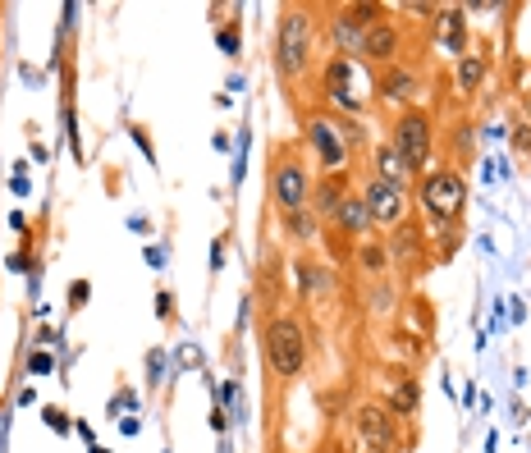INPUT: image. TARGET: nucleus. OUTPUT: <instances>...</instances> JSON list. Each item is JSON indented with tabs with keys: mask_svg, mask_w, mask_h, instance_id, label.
Masks as SVG:
<instances>
[{
	"mask_svg": "<svg viewBox=\"0 0 531 453\" xmlns=\"http://www.w3.org/2000/svg\"><path fill=\"white\" fill-rule=\"evenodd\" d=\"M307 46H312V23L303 10H289L280 19V37H275V65L284 78H298L307 69Z\"/></svg>",
	"mask_w": 531,
	"mask_h": 453,
	"instance_id": "nucleus-4",
	"label": "nucleus"
},
{
	"mask_svg": "<svg viewBox=\"0 0 531 453\" xmlns=\"http://www.w3.org/2000/svg\"><path fill=\"white\" fill-rule=\"evenodd\" d=\"M417 248H422V234H417V225H408V220H403V225L394 229V257L408 266V261H417Z\"/></svg>",
	"mask_w": 531,
	"mask_h": 453,
	"instance_id": "nucleus-17",
	"label": "nucleus"
},
{
	"mask_svg": "<svg viewBox=\"0 0 531 453\" xmlns=\"http://www.w3.org/2000/svg\"><path fill=\"white\" fill-rule=\"evenodd\" d=\"M422 206L431 211V220H440V225H449V220L463 216L467 206V179L458 170H426L422 179Z\"/></svg>",
	"mask_w": 531,
	"mask_h": 453,
	"instance_id": "nucleus-2",
	"label": "nucleus"
},
{
	"mask_svg": "<svg viewBox=\"0 0 531 453\" xmlns=\"http://www.w3.org/2000/svg\"><path fill=\"white\" fill-rule=\"evenodd\" d=\"M358 435L367 440V449L394 453V444H399V431H394V412L390 408H376V403L358 408Z\"/></svg>",
	"mask_w": 531,
	"mask_h": 453,
	"instance_id": "nucleus-9",
	"label": "nucleus"
},
{
	"mask_svg": "<svg viewBox=\"0 0 531 453\" xmlns=\"http://www.w3.org/2000/svg\"><path fill=\"white\" fill-rule=\"evenodd\" d=\"M362 202H367L371 225H403V220H408V197H403V188L385 184V179H371V184L362 188Z\"/></svg>",
	"mask_w": 531,
	"mask_h": 453,
	"instance_id": "nucleus-8",
	"label": "nucleus"
},
{
	"mask_svg": "<svg viewBox=\"0 0 531 453\" xmlns=\"http://www.w3.org/2000/svg\"><path fill=\"white\" fill-rule=\"evenodd\" d=\"M335 42H344L348 51H362V28H353V23L339 14V19H335Z\"/></svg>",
	"mask_w": 531,
	"mask_h": 453,
	"instance_id": "nucleus-21",
	"label": "nucleus"
},
{
	"mask_svg": "<svg viewBox=\"0 0 531 453\" xmlns=\"http://www.w3.org/2000/svg\"><path fill=\"white\" fill-rule=\"evenodd\" d=\"M408 165H403V156L385 142V147H376V179H385V184H394V188H403V179H408Z\"/></svg>",
	"mask_w": 531,
	"mask_h": 453,
	"instance_id": "nucleus-14",
	"label": "nucleus"
},
{
	"mask_svg": "<svg viewBox=\"0 0 531 453\" xmlns=\"http://www.w3.org/2000/svg\"><path fill=\"white\" fill-rule=\"evenodd\" d=\"M266 362H271L275 376L293 380L307 371V330L293 316H275L266 325Z\"/></svg>",
	"mask_w": 531,
	"mask_h": 453,
	"instance_id": "nucleus-1",
	"label": "nucleus"
},
{
	"mask_svg": "<svg viewBox=\"0 0 531 453\" xmlns=\"http://www.w3.org/2000/svg\"><path fill=\"white\" fill-rule=\"evenodd\" d=\"M46 421H51V431H55V435H65V431H69V417H65L60 408H46Z\"/></svg>",
	"mask_w": 531,
	"mask_h": 453,
	"instance_id": "nucleus-26",
	"label": "nucleus"
},
{
	"mask_svg": "<svg viewBox=\"0 0 531 453\" xmlns=\"http://www.w3.org/2000/svg\"><path fill=\"white\" fill-rule=\"evenodd\" d=\"M156 307H161V321H170V316H174V298H170V293H161V298H156Z\"/></svg>",
	"mask_w": 531,
	"mask_h": 453,
	"instance_id": "nucleus-27",
	"label": "nucleus"
},
{
	"mask_svg": "<svg viewBox=\"0 0 531 453\" xmlns=\"http://www.w3.org/2000/svg\"><path fill=\"white\" fill-rule=\"evenodd\" d=\"M390 147L399 151L412 174L426 170V161H431V115H426V110H403L399 124H394Z\"/></svg>",
	"mask_w": 531,
	"mask_h": 453,
	"instance_id": "nucleus-5",
	"label": "nucleus"
},
{
	"mask_svg": "<svg viewBox=\"0 0 531 453\" xmlns=\"http://www.w3.org/2000/svg\"><path fill=\"white\" fill-rule=\"evenodd\" d=\"M435 46L445 55H458V60H463V46H467L463 10H435Z\"/></svg>",
	"mask_w": 531,
	"mask_h": 453,
	"instance_id": "nucleus-10",
	"label": "nucleus"
},
{
	"mask_svg": "<svg viewBox=\"0 0 531 453\" xmlns=\"http://www.w3.org/2000/svg\"><path fill=\"white\" fill-rule=\"evenodd\" d=\"M87 298H92V284H87V280H74V284H69V307H83Z\"/></svg>",
	"mask_w": 531,
	"mask_h": 453,
	"instance_id": "nucleus-25",
	"label": "nucleus"
},
{
	"mask_svg": "<svg viewBox=\"0 0 531 453\" xmlns=\"http://www.w3.org/2000/svg\"><path fill=\"white\" fill-rule=\"evenodd\" d=\"M28 371H33V376H51V371H55V357L51 353H33V357H28Z\"/></svg>",
	"mask_w": 531,
	"mask_h": 453,
	"instance_id": "nucleus-24",
	"label": "nucleus"
},
{
	"mask_svg": "<svg viewBox=\"0 0 531 453\" xmlns=\"http://www.w3.org/2000/svg\"><path fill=\"white\" fill-rule=\"evenodd\" d=\"M358 55H367V60H376V65H390L394 55H399V28L380 19L376 28H367V33H362V51Z\"/></svg>",
	"mask_w": 531,
	"mask_h": 453,
	"instance_id": "nucleus-12",
	"label": "nucleus"
},
{
	"mask_svg": "<svg viewBox=\"0 0 531 453\" xmlns=\"http://www.w3.org/2000/svg\"><path fill=\"white\" fill-rule=\"evenodd\" d=\"M65 129H69V147H74V156L83 161V138H78V119H74V106H65Z\"/></svg>",
	"mask_w": 531,
	"mask_h": 453,
	"instance_id": "nucleus-23",
	"label": "nucleus"
},
{
	"mask_svg": "<svg viewBox=\"0 0 531 453\" xmlns=\"http://www.w3.org/2000/svg\"><path fill=\"white\" fill-rule=\"evenodd\" d=\"M307 142L316 147V161L326 165V174L348 170V142H344V133H339V124H335V119L316 115L312 124H307Z\"/></svg>",
	"mask_w": 531,
	"mask_h": 453,
	"instance_id": "nucleus-7",
	"label": "nucleus"
},
{
	"mask_svg": "<svg viewBox=\"0 0 531 453\" xmlns=\"http://www.w3.org/2000/svg\"><path fill=\"white\" fill-rule=\"evenodd\" d=\"M380 97H385V101H399V106H403V101L417 97V78H412L408 69H390V74L380 78Z\"/></svg>",
	"mask_w": 531,
	"mask_h": 453,
	"instance_id": "nucleus-15",
	"label": "nucleus"
},
{
	"mask_svg": "<svg viewBox=\"0 0 531 453\" xmlns=\"http://www.w3.org/2000/svg\"><path fill=\"white\" fill-rule=\"evenodd\" d=\"M216 42H220V51H225V55H239V23H229V28H220V33H216Z\"/></svg>",
	"mask_w": 531,
	"mask_h": 453,
	"instance_id": "nucleus-22",
	"label": "nucleus"
},
{
	"mask_svg": "<svg viewBox=\"0 0 531 453\" xmlns=\"http://www.w3.org/2000/svg\"><path fill=\"white\" fill-rule=\"evenodd\" d=\"M408 412H417V385L399 380V385H394V417H408Z\"/></svg>",
	"mask_w": 531,
	"mask_h": 453,
	"instance_id": "nucleus-19",
	"label": "nucleus"
},
{
	"mask_svg": "<svg viewBox=\"0 0 531 453\" xmlns=\"http://www.w3.org/2000/svg\"><path fill=\"white\" fill-rule=\"evenodd\" d=\"M284 234L298 238V243L316 238V216H312V211H293V216H284Z\"/></svg>",
	"mask_w": 531,
	"mask_h": 453,
	"instance_id": "nucleus-18",
	"label": "nucleus"
},
{
	"mask_svg": "<svg viewBox=\"0 0 531 453\" xmlns=\"http://www.w3.org/2000/svg\"><path fill=\"white\" fill-rule=\"evenodd\" d=\"M344 197H348V170L326 174V179L312 188V216L316 220H335V211H339Z\"/></svg>",
	"mask_w": 531,
	"mask_h": 453,
	"instance_id": "nucleus-11",
	"label": "nucleus"
},
{
	"mask_svg": "<svg viewBox=\"0 0 531 453\" xmlns=\"http://www.w3.org/2000/svg\"><path fill=\"white\" fill-rule=\"evenodd\" d=\"M358 261H362V270H367V275H380V270H385V248H380V243H362Z\"/></svg>",
	"mask_w": 531,
	"mask_h": 453,
	"instance_id": "nucleus-20",
	"label": "nucleus"
},
{
	"mask_svg": "<svg viewBox=\"0 0 531 453\" xmlns=\"http://www.w3.org/2000/svg\"><path fill=\"white\" fill-rule=\"evenodd\" d=\"M486 83V55H463L458 60V92H477Z\"/></svg>",
	"mask_w": 531,
	"mask_h": 453,
	"instance_id": "nucleus-16",
	"label": "nucleus"
},
{
	"mask_svg": "<svg viewBox=\"0 0 531 453\" xmlns=\"http://www.w3.org/2000/svg\"><path fill=\"white\" fill-rule=\"evenodd\" d=\"M92 453H106V449H92Z\"/></svg>",
	"mask_w": 531,
	"mask_h": 453,
	"instance_id": "nucleus-29",
	"label": "nucleus"
},
{
	"mask_svg": "<svg viewBox=\"0 0 531 453\" xmlns=\"http://www.w3.org/2000/svg\"><path fill=\"white\" fill-rule=\"evenodd\" d=\"M326 92L339 110H353V115H358V110H367V101H371V78L362 74V65L353 55H335L326 65Z\"/></svg>",
	"mask_w": 531,
	"mask_h": 453,
	"instance_id": "nucleus-3",
	"label": "nucleus"
},
{
	"mask_svg": "<svg viewBox=\"0 0 531 453\" xmlns=\"http://www.w3.org/2000/svg\"><path fill=\"white\" fill-rule=\"evenodd\" d=\"M513 147H518V151H531V129H522L518 138H513Z\"/></svg>",
	"mask_w": 531,
	"mask_h": 453,
	"instance_id": "nucleus-28",
	"label": "nucleus"
},
{
	"mask_svg": "<svg viewBox=\"0 0 531 453\" xmlns=\"http://www.w3.org/2000/svg\"><path fill=\"white\" fill-rule=\"evenodd\" d=\"M330 225H335L344 238H358V234H367V229H371L367 202H362L358 193H348L344 202H339V211H335V220H330Z\"/></svg>",
	"mask_w": 531,
	"mask_h": 453,
	"instance_id": "nucleus-13",
	"label": "nucleus"
},
{
	"mask_svg": "<svg viewBox=\"0 0 531 453\" xmlns=\"http://www.w3.org/2000/svg\"><path fill=\"white\" fill-rule=\"evenodd\" d=\"M271 193H275V206H280V216H293V211H307V206H312V174L303 170V161H293V156H284V161L275 165Z\"/></svg>",
	"mask_w": 531,
	"mask_h": 453,
	"instance_id": "nucleus-6",
	"label": "nucleus"
}]
</instances>
